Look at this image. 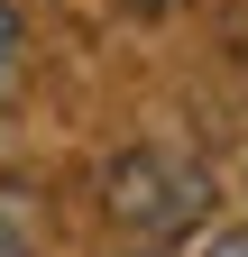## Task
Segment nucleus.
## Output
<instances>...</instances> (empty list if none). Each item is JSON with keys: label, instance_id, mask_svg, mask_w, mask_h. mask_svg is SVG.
I'll return each mask as SVG.
<instances>
[{"label": "nucleus", "instance_id": "nucleus-1", "mask_svg": "<svg viewBox=\"0 0 248 257\" xmlns=\"http://www.w3.org/2000/svg\"><path fill=\"white\" fill-rule=\"evenodd\" d=\"M101 211L129 239L166 248V239H184L211 211V166H202L193 147H157V138H147V147H119L110 166H101Z\"/></svg>", "mask_w": 248, "mask_h": 257}, {"label": "nucleus", "instance_id": "nucleus-2", "mask_svg": "<svg viewBox=\"0 0 248 257\" xmlns=\"http://www.w3.org/2000/svg\"><path fill=\"white\" fill-rule=\"evenodd\" d=\"M0 257H46V202L28 184H0Z\"/></svg>", "mask_w": 248, "mask_h": 257}, {"label": "nucleus", "instance_id": "nucleus-3", "mask_svg": "<svg viewBox=\"0 0 248 257\" xmlns=\"http://www.w3.org/2000/svg\"><path fill=\"white\" fill-rule=\"evenodd\" d=\"M10 64H19V10L0 0V83H10Z\"/></svg>", "mask_w": 248, "mask_h": 257}, {"label": "nucleus", "instance_id": "nucleus-4", "mask_svg": "<svg viewBox=\"0 0 248 257\" xmlns=\"http://www.w3.org/2000/svg\"><path fill=\"white\" fill-rule=\"evenodd\" d=\"M202 257H248V220H239V230H221V239H211Z\"/></svg>", "mask_w": 248, "mask_h": 257}, {"label": "nucleus", "instance_id": "nucleus-5", "mask_svg": "<svg viewBox=\"0 0 248 257\" xmlns=\"http://www.w3.org/2000/svg\"><path fill=\"white\" fill-rule=\"evenodd\" d=\"M119 10H166V0H119Z\"/></svg>", "mask_w": 248, "mask_h": 257}, {"label": "nucleus", "instance_id": "nucleus-6", "mask_svg": "<svg viewBox=\"0 0 248 257\" xmlns=\"http://www.w3.org/2000/svg\"><path fill=\"white\" fill-rule=\"evenodd\" d=\"M138 257H166V248H138Z\"/></svg>", "mask_w": 248, "mask_h": 257}]
</instances>
